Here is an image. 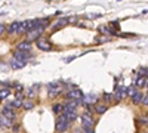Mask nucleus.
<instances>
[{
	"label": "nucleus",
	"instance_id": "f257e3e1",
	"mask_svg": "<svg viewBox=\"0 0 148 133\" xmlns=\"http://www.w3.org/2000/svg\"><path fill=\"white\" fill-rule=\"evenodd\" d=\"M76 104H77V102H70L67 106H64V113H62V115L68 120V121H73V120H76V118H77Z\"/></svg>",
	"mask_w": 148,
	"mask_h": 133
},
{
	"label": "nucleus",
	"instance_id": "f03ea898",
	"mask_svg": "<svg viewBox=\"0 0 148 133\" xmlns=\"http://www.w3.org/2000/svg\"><path fill=\"white\" fill-rule=\"evenodd\" d=\"M83 92L80 90V89H73V90H70V93H68V99L70 101H73V102H82V99H83Z\"/></svg>",
	"mask_w": 148,
	"mask_h": 133
},
{
	"label": "nucleus",
	"instance_id": "7ed1b4c3",
	"mask_svg": "<svg viewBox=\"0 0 148 133\" xmlns=\"http://www.w3.org/2000/svg\"><path fill=\"white\" fill-rule=\"evenodd\" d=\"M61 90H62V87H61V84H58V83H51L47 86V92H49V96H51V98H55L56 95H59Z\"/></svg>",
	"mask_w": 148,
	"mask_h": 133
},
{
	"label": "nucleus",
	"instance_id": "20e7f679",
	"mask_svg": "<svg viewBox=\"0 0 148 133\" xmlns=\"http://www.w3.org/2000/svg\"><path fill=\"white\" fill-rule=\"evenodd\" d=\"M68 124H70L68 120L64 115H59V120H58V123H56V130L58 132H65L68 129Z\"/></svg>",
	"mask_w": 148,
	"mask_h": 133
},
{
	"label": "nucleus",
	"instance_id": "39448f33",
	"mask_svg": "<svg viewBox=\"0 0 148 133\" xmlns=\"http://www.w3.org/2000/svg\"><path fill=\"white\" fill-rule=\"evenodd\" d=\"M43 27H34L33 30H30L28 31V34H27V39L28 40H33V39H37V37H40V34L43 33ZM27 40V42H28Z\"/></svg>",
	"mask_w": 148,
	"mask_h": 133
},
{
	"label": "nucleus",
	"instance_id": "423d86ee",
	"mask_svg": "<svg viewBox=\"0 0 148 133\" xmlns=\"http://www.w3.org/2000/svg\"><path fill=\"white\" fill-rule=\"evenodd\" d=\"M82 124L84 127V130H89V129H93V120L90 118L89 114H84L82 117Z\"/></svg>",
	"mask_w": 148,
	"mask_h": 133
},
{
	"label": "nucleus",
	"instance_id": "0eeeda50",
	"mask_svg": "<svg viewBox=\"0 0 148 133\" xmlns=\"http://www.w3.org/2000/svg\"><path fill=\"white\" fill-rule=\"evenodd\" d=\"M2 115H3L5 118H8V120H10V121H12V123H14V120H15V117H16V114H15L14 111H12V110H10V108H9V106H5V108H3V110H2Z\"/></svg>",
	"mask_w": 148,
	"mask_h": 133
},
{
	"label": "nucleus",
	"instance_id": "6e6552de",
	"mask_svg": "<svg viewBox=\"0 0 148 133\" xmlns=\"http://www.w3.org/2000/svg\"><path fill=\"white\" fill-rule=\"evenodd\" d=\"M37 47L39 49H42V50H51V43H49L47 40H45V39H39L37 40Z\"/></svg>",
	"mask_w": 148,
	"mask_h": 133
},
{
	"label": "nucleus",
	"instance_id": "1a4fd4ad",
	"mask_svg": "<svg viewBox=\"0 0 148 133\" xmlns=\"http://www.w3.org/2000/svg\"><path fill=\"white\" fill-rule=\"evenodd\" d=\"M30 58V53L28 52H21V50H16L15 52V58L14 59H18V61H22V62H27V59Z\"/></svg>",
	"mask_w": 148,
	"mask_h": 133
},
{
	"label": "nucleus",
	"instance_id": "9d476101",
	"mask_svg": "<svg viewBox=\"0 0 148 133\" xmlns=\"http://www.w3.org/2000/svg\"><path fill=\"white\" fill-rule=\"evenodd\" d=\"M27 65V62H22V61H18V59H12L10 61V67L14 70H19V68H24Z\"/></svg>",
	"mask_w": 148,
	"mask_h": 133
},
{
	"label": "nucleus",
	"instance_id": "9b49d317",
	"mask_svg": "<svg viewBox=\"0 0 148 133\" xmlns=\"http://www.w3.org/2000/svg\"><path fill=\"white\" fill-rule=\"evenodd\" d=\"M82 102H84L86 105H89V104H95V102H96V95H86V96H83Z\"/></svg>",
	"mask_w": 148,
	"mask_h": 133
},
{
	"label": "nucleus",
	"instance_id": "f8f14e48",
	"mask_svg": "<svg viewBox=\"0 0 148 133\" xmlns=\"http://www.w3.org/2000/svg\"><path fill=\"white\" fill-rule=\"evenodd\" d=\"M30 47H31L30 42H21V43L18 44V50H21V52H28Z\"/></svg>",
	"mask_w": 148,
	"mask_h": 133
},
{
	"label": "nucleus",
	"instance_id": "ddd939ff",
	"mask_svg": "<svg viewBox=\"0 0 148 133\" xmlns=\"http://www.w3.org/2000/svg\"><path fill=\"white\" fill-rule=\"evenodd\" d=\"M67 24H68V18L58 19V21L55 22V25H53V30H56V28H61V27H64V25H67Z\"/></svg>",
	"mask_w": 148,
	"mask_h": 133
},
{
	"label": "nucleus",
	"instance_id": "4468645a",
	"mask_svg": "<svg viewBox=\"0 0 148 133\" xmlns=\"http://www.w3.org/2000/svg\"><path fill=\"white\" fill-rule=\"evenodd\" d=\"M19 24L21 22H14V24H10L9 25V28H8V31L12 34V33H18V30H19Z\"/></svg>",
	"mask_w": 148,
	"mask_h": 133
},
{
	"label": "nucleus",
	"instance_id": "2eb2a0df",
	"mask_svg": "<svg viewBox=\"0 0 148 133\" xmlns=\"http://www.w3.org/2000/svg\"><path fill=\"white\" fill-rule=\"evenodd\" d=\"M53 113H55V114H59V115H62L64 106L61 105V104H55V105H53Z\"/></svg>",
	"mask_w": 148,
	"mask_h": 133
},
{
	"label": "nucleus",
	"instance_id": "dca6fc26",
	"mask_svg": "<svg viewBox=\"0 0 148 133\" xmlns=\"http://www.w3.org/2000/svg\"><path fill=\"white\" fill-rule=\"evenodd\" d=\"M0 124L5 126V127H10L12 126V121H10V120H8V118H5L3 115H0Z\"/></svg>",
	"mask_w": 148,
	"mask_h": 133
},
{
	"label": "nucleus",
	"instance_id": "f3484780",
	"mask_svg": "<svg viewBox=\"0 0 148 133\" xmlns=\"http://www.w3.org/2000/svg\"><path fill=\"white\" fill-rule=\"evenodd\" d=\"M142 96H144L142 93H139V92H136V93H135V95L132 96V101H133L135 104H139V102L142 101Z\"/></svg>",
	"mask_w": 148,
	"mask_h": 133
},
{
	"label": "nucleus",
	"instance_id": "a211bd4d",
	"mask_svg": "<svg viewBox=\"0 0 148 133\" xmlns=\"http://www.w3.org/2000/svg\"><path fill=\"white\" fill-rule=\"evenodd\" d=\"M9 95H10L9 89H2V90H0V101H2V99H6Z\"/></svg>",
	"mask_w": 148,
	"mask_h": 133
},
{
	"label": "nucleus",
	"instance_id": "6ab92c4d",
	"mask_svg": "<svg viewBox=\"0 0 148 133\" xmlns=\"http://www.w3.org/2000/svg\"><path fill=\"white\" fill-rule=\"evenodd\" d=\"M136 86H139V87H145V86H147V78H145V77L138 78V80H136Z\"/></svg>",
	"mask_w": 148,
	"mask_h": 133
},
{
	"label": "nucleus",
	"instance_id": "aec40b11",
	"mask_svg": "<svg viewBox=\"0 0 148 133\" xmlns=\"http://www.w3.org/2000/svg\"><path fill=\"white\" fill-rule=\"evenodd\" d=\"M107 111V106L105 105H96V113L98 114H104Z\"/></svg>",
	"mask_w": 148,
	"mask_h": 133
},
{
	"label": "nucleus",
	"instance_id": "412c9836",
	"mask_svg": "<svg viewBox=\"0 0 148 133\" xmlns=\"http://www.w3.org/2000/svg\"><path fill=\"white\" fill-rule=\"evenodd\" d=\"M22 106L25 108V110H31V108L34 106V104L31 101H25V102H22Z\"/></svg>",
	"mask_w": 148,
	"mask_h": 133
},
{
	"label": "nucleus",
	"instance_id": "4be33fe9",
	"mask_svg": "<svg viewBox=\"0 0 148 133\" xmlns=\"http://www.w3.org/2000/svg\"><path fill=\"white\" fill-rule=\"evenodd\" d=\"M22 102H24L22 99H15L14 102H10L9 106H16V108H18V106H22Z\"/></svg>",
	"mask_w": 148,
	"mask_h": 133
},
{
	"label": "nucleus",
	"instance_id": "5701e85b",
	"mask_svg": "<svg viewBox=\"0 0 148 133\" xmlns=\"http://www.w3.org/2000/svg\"><path fill=\"white\" fill-rule=\"evenodd\" d=\"M101 30H102V31H105V33H108V34H114V31H113V30H111L110 27H102Z\"/></svg>",
	"mask_w": 148,
	"mask_h": 133
},
{
	"label": "nucleus",
	"instance_id": "b1692460",
	"mask_svg": "<svg viewBox=\"0 0 148 133\" xmlns=\"http://www.w3.org/2000/svg\"><path fill=\"white\" fill-rule=\"evenodd\" d=\"M139 74L142 76V77H145L147 78V68L144 67V68H141V72H139Z\"/></svg>",
	"mask_w": 148,
	"mask_h": 133
},
{
	"label": "nucleus",
	"instance_id": "393cba45",
	"mask_svg": "<svg viewBox=\"0 0 148 133\" xmlns=\"http://www.w3.org/2000/svg\"><path fill=\"white\" fill-rule=\"evenodd\" d=\"M111 96H113L111 93H105V95H104V99H105V101H110V99H111Z\"/></svg>",
	"mask_w": 148,
	"mask_h": 133
},
{
	"label": "nucleus",
	"instance_id": "a878e982",
	"mask_svg": "<svg viewBox=\"0 0 148 133\" xmlns=\"http://www.w3.org/2000/svg\"><path fill=\"white\" fill-rule=\"evenodd\" d=\"M142 102H144V105H147V104H148V98H147V95H144V96H142Z\"/></svg>",
	"mask_w": 148,
	"mask_h": 133
},
{
	"label": "nucleus",
	"instance_id": "bb28decb",
	"mask_svg": "<svg viewBox=\"0 0 148 133\" xmlns=\"http://www.w3.org/2000/svg\"><path fill=\"white\" fill-rule=\"evenodd\" d=\"M5 33V25H2V24H0V35H2Z\"/></svg>",
	"mask_w": 148,
	"mask_h": 133
},
{
	"label": "nucleus",
	"instance_id": "cd10ccee",
	"mask_svg": "<svg viewBox=\"0 0 148 133\" xmlns=\"http://www.w3.org/2000/svg\"><path fill=\"white\" fill-rule=\"evenodd\" d=\"M84 133H95L93 129H89V130H84Z\"/></svg>",
	"mask_w": 148,
	"mask_h": 133
}]
</instances>
